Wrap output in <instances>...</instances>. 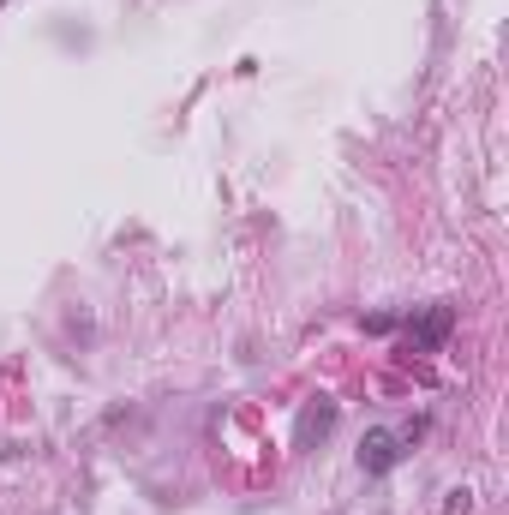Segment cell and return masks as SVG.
Here are the masks:
<instances>
[{
	"label": "cell",
	"instance_id": "6da1fadb",
	"mask_svg": "<svg viewBox=\"0 0 509 515\" xmlns=\"http://www.w3.org/2000/svg\"><path fill=\"white\" fill-rule=\"evenodd\" d=\"M450 330H456V306H426L420 318H408L402 348H408V354H438V348L450 342Z\"/></svg>",
	"mask_w": 509,
	"mask_h": 515
},
{
	"label": "cell",
	"instance_id": "7a4b0ae2",
	"mask_svg": "<svg viewBox=\"0 0 509 515\" xmlns=\"http://www.w3.org/2000/svg\"><path fill=\"white\" fill-rule=\"evenodd\" d=\"M402 456H408V438H402V432H390V426H372V432L360 438V468H366L372 480H378V474H390Z\"/></svg>",
	"mask_w": 509,
	"mask_h": 515
},
{
	"label": "cell",
	"instance_id": "3957f363",
	"mask_svg": "<svg viewBox=\"0 0 509 515\" xmlns=\"http://www.w3.org/2000/svg\"><path fill=\"white\" fill-rule=\"evenodd\" d=\"M330 426H336V402H324V396H318V402L300 414V438H294V444H300V450H312L318 438H330Z\"/></svg>",
	"mask_w": 509,
	"mask_h": 515
},
{
	"label": "cell",
	"instance_id": "277c9868",
	"mask_svg": "<svg viewBox=\"0 0 509 515\" xmlns=\"http://www.w3.org/2000/svg\"><path fill=\"white\" fill-rule=\"evenodd\" d=\"M0 6H6V0H0Z\"/></svg>",
	"mask_w": 509,
	"mask_h": 515
}]
</instances>
